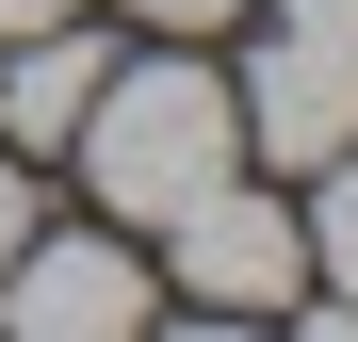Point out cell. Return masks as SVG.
Listing matches in <instances>:
<instances>
[{
  "label": "cell",
  "mask_w": 358,
  "mask_h": 342,
  "mask_svg": "<svg viewBox=\"0 0 358 342\" xmlns=\"http://www.w3.org/2000/svg\"><path fill=\"white\" fill-rule=\"evenodd\" d=\"M66 147H82V180H98L114 228H163L179 196H212L228 163H245V114H228L212 66H131V82L98 66V98H82Z\"/></svg>",
  "instance_id": "cell-1"
},
{
  "label": "cell",
  "mask_w": 358,
  "mask_h": 342,
  "mask_svg": "<svg viewBox=\"0 0 358 342\" xmlns=\"http://www.w3.org/2000/svg\"><path fill=\"white\" fill-rule=\"evenodd\" d=\"M163 245H179V294H196V310H310V228L261 212V196H228V180L179 196Z\"/></svg>",
  "instance_id": "cell-2"
},
{
  "label": "cell",
  "mask_w": 358,
  "mask_h": 342,
  "mask_svg": "<svg viewBox=\"0 0 358 342\" xmlns=\"http://www.w3.org/2000/svg\"><path fill=\"white\" fill-rule=\"evenodd\" d=\"M0 326L17 342H114V326H147V261H114V228H82V245H33L0 261Z\"/></svg>",
  "instance_id": "cell-3"
},
{
  "label": "cell",
  "mask_w": 358,
  "mask_h": 342,
  "mask_svg": "<svg viewBox=\"0 0 358 342\" xmlns=\"http://www.w3.org/2000/svg\"><path fill=\"white\" fill-rule=\"evenodd\" d=\"M245 147L261 163H293V180H310V163H342L358 147V66L342 49H310V33H277V49H245Z\"/></svg>",
  "instance_id": "cell-4"
},
{
  "label": "cell",
  "mask_w": 358,
  "mask_h": 342,
  "mask_svg": "<svg viewBox=\"0 0 358 342\" xmlns=\"http://www.w3.org/2000/svg\"><path fill=\"white\" fill-rule=\"evenodd\" d=\"M82 98H98V33H82V17L17 33V66H0V131H17V147H66Z\"/></svg>",
  "instance_id": "cell-5"
},
{
  "label": "cell",
  "mask_w": 358,
  "mask_h": 342,
  "mask_svg": "<svg viewBox=\"0 0 358 342\" xmlns=\"http://www.w3.org/2000/svg\"><path fill=\"white\" fill-rule=\"evenodd\" d=\"M310 180H326V228H310V261L342 277V294H326V326H358V147H342V163H310Z\"/></svg>",
  "instance_id": "cell-6"
},
{
  "label": "cell",
  "mask_w": 358,
  "mask_h": 342,
  "mask_svg": "<svg viewBox=\"0 0 358 342\" xmlns=\"http://www.w3.org/2000/svg\"><path fill=\"white\" fill-rule=\"evenodd\" d=\"M277 33H310V49H342V66H358V0H293Z\"/></svg>",
  "instance_id": "cell-7"
},
{
  "label": "cell",
  "mask_w": 358,
  "mask_h": 342,
  "mask_svg": "<svg viewBox=\"0 0 358 342\" xmlns=\"http://www.w3.org/2000/svg\"><path fill=\"white\" fill-rule=\"evenodd\" d=\"M33 245V180H17V147H0V261Z\"/></svg>",
  "instance_id": "cell-8"
},
{
  "label": "cell",
  "mask_w": 358,
  "mask_h": 342,
  "mask_svg": "<svg viewBox=\"0 0 358 342\" xmlns=\"http://www.w3.org/2000/svg\"><path fill=\"white\" fill-rule=\"evenodd\" d=\"M131 17H163V33H212V17H245V0H131Z\"/></svg>",
  "instance_id": "cell-9"
},
{
  "label": "cell",
  "mask_w": 358,
  "mask_h": 342,
  "mask_svg": "<svg viewBox=\"0 0 358 342\" xmlns=\"http://www.w3.org/2000/svg\"><path fill=\"white\" fill-rule=\"evenodd\" d=\"M49 17H82V0H0V49H17V33H49Z\"/></svg>",
  "instance_id": "cell-10"
}]
</instances>
